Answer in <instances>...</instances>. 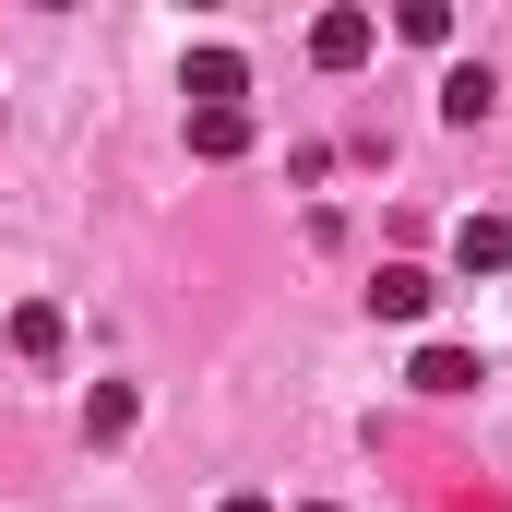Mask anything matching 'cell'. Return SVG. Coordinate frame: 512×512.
Here are the masks:
<instances>
[{
  "label": "cell",
  "instance_id": "6da1fadb",
  "mask_svg": "<svg viewBox=\"0 0 512 512\" xmlns=\"http://www.w3.org/2000/svg\"><path fill=\"white\" fill-rule=\"evenodd\" d=\"M370 48H382V24H370V12H358V0H346V12H322V24H310V60H322V72H358V60H370Z\"/></svg>",
  "mask_w": 512,
  "mask_h": 512
},
{
  "label": "cell",
  "instance_id": "7a4b0ae2",
  "mask_svg": "<svg viewBox=\"0 0 512 512\" xmlns=\"http://www.w3.org/2000/svg\"><path fill=\"white\" fill-rule=\"evenodd\" d=\"M429 298H441L429 262H382V274H370V310H382V322H429Z\"/></svg>",
  "mask_w": 512,
  "mask_h": 512
},
{
  "label": "cell",
  "instance_id": "3957f363",
  "mask_svg": "<svg viewBox=\"0 0 512 512\" xmlns=\"http://www.w3.org/2000/svg\"><path fill=\"white\" fill-rule=\"evenodd\" d=\"M239 84H251V72H239V48H191V72H179V96H191V108H239Z\"/></svg>",
  "mask_w": 512,
  "mask_h": 512
},
{
  "label": "cell",
  "instance_id": "277c9868",
  "mask_svg": "<svg viewBox=\"0 0 512 512\" xmlns=\"http://www.w3.org/2000/svg\"><path fill=\"white\" fill-rule=\"evenodd\" d=\"M191 155H251V108H191Z\"/></svg>",
  "mask_w": 512,
  "mask_h": 512
},
{
  "label": "cell",
  "instance_id": "5b68a950",
  "mask_svg": "<svg viewBox=\"0 0 512 512\" xmlns=\"http://www.w3.org/2000/svg\"><path fill=\"white\" fill-rule=\"evenodd\" d=\"M453 262H465V274H501V262H512V227H501V215H465V227H453Z\"/></svg>",
  "mask_w": 512,
  "mask_h": 512
},
{
  "label": "cell",
  "instance_id": "8992f818",
  "mask_svg": "<svg viewBox=\"0 0 512 512\" xmlns=\"http://www.w3.org/2000/svg\"><path fill=\"white\" fill-rule=\"evenodd\" d=\"M405 382H417V393H477V358H465V346H417Z\"/></svg>",
  "mask_w": 512,
  "mask_h": 512
},
{
  "label": "cell",
  "instance_id": "52a82bcc",
  "mask_svg": "<svg viewBox=\"0 0 512 512\" xmlns=\"http://www.w3.org/2000/svg\"><path fill=\"white\" fill-rule=\"evenodd\" d=\"M441 120H465V131L489 120V72H453V84H441Z\"/></svg>",
  "mask_w": 512,
  "mask_h": 512
},
{
  "label": "cell",
  "instance_id": "ba28073f",
  "mask_svg": "<svg viewBox=\"0 0 512 512\" xmlns=\"http://www.w3.org/2000/svg\"><path fill=\"white\" fill-rule=\"evenodd\" d=\"M84 429H96V441H131V382L96 393V405H84Z\"/></svg>",
  "mask_w": 512,
  "mask_h": 512
},
{
  "label": "cell",
  "instance_id": "9c48e42d",
  "mask_svg": "<svg viewBox=\"0 0 512 512\" xmlns=\"http://www.w3.org/2000/svg\"><path fill=\"white\" fill-rule=\"evenodd\" d=\"M12 346H24V358H48V346H60V310H48V298H36V310H12Z\"/></svg>",
  "mask_w": 512,
  "mask_h": 512
},
{
  "label": "cell",
  "instance_id": "30bf717a",
  "mask_svg": "<svg viewBox=\"0 0 512 512\" xmlns=\"http://www.w3.org/2000/svg\"><path fill=\"white\" fill-rule=\"evenodd\" d=\"M227 512H274V501H262V489H239V501H227Z\"/></svg>",
  "mask_w": 512,
  "mask_h": 512
}]
</instances>
